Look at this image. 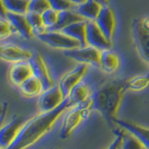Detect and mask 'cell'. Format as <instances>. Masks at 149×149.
Wrapping results in <instances>:
<instances>
[{
	"mask_svg": "<svg viewBox=\"0 0 149 149\" xmlns=\"http://www.w3.org/2000/svg\"><path fill=\"white\" fill-rule=\"evenodd\" d=\"M71 108L67 98L58 108L40 113L23 123L13 143L7 149H26L38 142L53 127L60 116Z\"/></svg>",
	"mask_w": 149,
	"mask_h": 149,
	"instance_id": "obj_1",
	"label": "cell"
},
{
	"mask_svg": "<svg viewBox=\"0 0 149 149\" xmlns=\"http://www.w3.org/2000/svg\"><path fill=\"white\" fill-rule=\"evenodd\" d=\"M126 91V80L116 79L102 84L92 93V108L99 112L113 130Z\"/></svg>",
	"mask_w": 149,
	"mask_h": 149,
	"instance_id": "obj_2",
	"label": "cell"
},
{
	"mask_svg": "<svg viewBox=\"0 0 149 149\" xmlns=\"http://www.w3.org/2000/svg\"><path fill=\"white\" fill-rule=\"evenodd\" d=\"M92 109L91 98L84 104L71 107L63 118L60 130V137L62 139H67L71 136L83 121L88 118Z\"/></svg>",
	"mask_w": 149,
	"mask_h": 149,
	"instance_id": "obj_3",
	"label": "cell"
},
{
	"mask_svg": "<svg viewBox=\"0 0 149 149\" xmlns=\"http://www.w3.org/2000/svg\"><path fill=\"white\" fill-rule=\"evenodd\" d=\"M36 37L51 48L62 49L63 51L82 47L77 40L70 37L62 31L47 30L43 34L37 36Z\"/></svg>",
	"mask_w": 149,
	"mask_h": 149,
	"instance_id": "obj_4",
	"label": "cell"
},
{
	"mask_svg": "<svg viewBox=\"0 0 149 149\" xmlns=\"http://www.w3.org/2000/svg\"><path fill=\"white\" fill-rule=\"evenodd\" d=\"M63 54L79 63H85L94 67H100L101 50L91 46L80 47V48L64 50Z\"/></svg>",
	"mask_w": 149,
	"mask_h": 149,
	"instance_id": "obj_5",
	"label": "cell"
},
{
	"mask_svg": "<svg viewBox=\"0 0 149 149\" xmlns=\"http://www.w3.org/2000/svg\"><path fill=\"white\" fill-rule=\"evenodd\" d=\"M28 62L31 65L33 76L42 83L44 91L54 86V80L43 56L39 53H33Z\"/></svg>",
	"mask_w": 149,
	"mask_h": 149,
	"instance_id": "obj_6",
	"label": "cell"
},
{
	"mask_svg": "<svg viewBox=\"0 0 149 149\" xmlns=\"http://www.w3.org/2000/svg\"><path fill=\"white\" fill-rule=\"evenodd\" d=\"M132 36L140 56L149 63V31L143 26L141 18L132 22Z\"/></svg>",
	"mask_w": 149,
	"mask_h": 149,
	"instance_id": "obj_7",
	"label": "cell"
},
{
	"mask_svg": "<svg viewBox=\"0 0 149 149\" xmlns=\"http://www.w3.org/2000/svg\"><path fill=\"white\" fill-rule=\"evenodd\" d=\"M88 71V65L85 63H79L77 66H76L71 71L66 73L64 76L61 78L59 82V87L62 91L64 98L66 99L69 95L70 91L72 88L77 86L78 83L83 81V78L85 77Z\"/></svg>",
	"mask_w": 149,
	"mask_h": 149,
	"instance_id": "obj_8",
	"label": "cell"
},
{
	"mask_svg": "<svg viewBox=\"0 0 149 149\" xmlns=\"http://www.w3.org/2000/svg\"><path fill=\"white\" fill-rule=\"evenodd\" d=\"M87 44L101 51L111 49L113 42L107 37L95 21H88L87 22Z\"/></svg>",
	"mask_w": 149,
	"mask_h": 149,
	"instance_id": "obj_9",
	"label": "cell"
},
{
	"mask_svg": "<svg viewBox=\"0 0 149 149\" xmlns=\"http://www.w3.org/2000/svg\"><path fill=\"white\" fill-rule=\"evenodd\" d=\"M64 100L65 98L59 85H54L41 93L37 104L41 113H45V112H49L58 108Z\"/></svg>",
	"mask_w": 149,
	"mask_h": 149,
	"instance_id": "obj_10",
	"label": "cell"
},
{
	"mask_svg": "<svg viewBox=\"0 0 149 149\" xmlns=\"http://www.w3.org/2000/svg\"><path fill=\"white\" fill-rule=\"evenodd\" d=\"M23 119L20 116H14L8 123L0 127V146L7 149L13 143L23 125Z\"/></svg>",
	"mask_w": 149,
	"mask_h": 149,
	"instance_id": "obj_11",
	"label": "cell"
},
{
	"mask_svg": "<svg viewBox=\"0 0 149 149\" xmlns=\"http://www.w3.org/2000/svg\"><path fill=\"white\" fill-rule=\"evenodd\" d=\"M33 52L14 44H0V60L9 63H18L28 61Z\"/></svg>",
	"mask_w": 149,
	"mask_h": 149,
	"instance_id": "obj_12",
	"label": "cell"
},
{
	"mask_svg": "<svg viewBox=\"0 0 149 149\" xmlns=\"http://www.w3.org/2000/svg\"><path fill=\"white\" fill-rule=\"evenodd\" d=\"M100 29L104 32V34L108 37L110 40L113 39L116 31V15L112 8L108 6H102L101 11L95 20Z\"/></svg>",
	"mask_w": 149,
	"mask_h": 149,
	"instance_id": "obj_13",
	"label": "cell"
},
{
	"mask_svg": "<svg viewBox=\"0 0 149 149\" xmlns=\"http://www.w3.org/2000/svg\"><path fill=\"white\" fill-rule=\"evenodd\" d=\"M6 18L11 24L13 31L20 35L22 38L28 40L35 36L25 15L7 12Z\"/></svg>",
	"mask_w": 149,
	"mask_h": 149,
	"instance_id": "obj_14",
	"label": "cell"
},
{
	"mask_svg": "<svg viewBox=\"0 0 149 149\" xmlns=\"http://www.w3.org/2000/svg\"><path fill=\"white\" fill-rule=\"evenodd\" d=\"M33 76L31 65L28 61L14 63L9 68L8 77L14 86L20 87L26 79Z\"/></svg>",
	"mask_w": 149,
	"mask_h": 149,
	"instance_id": "obj_15",
	"label": "cell"
},
{
	"mask_svg": "<svg viewBox=\"0 0 149 149\" xmlns=\"http://www.w3.org/2000/svg\"><path fill=\"white\" fill-rule=\"evenodd\" d=\"M115 124L118 125V127L124 129L125 130H127L128 132L134 135L143 143L144 148L149 149V128L133 123L132 121L118 118L116 119Z\"/></svg>",
	"mask_w": 149,
	"mask_h": 149,
	"instance_id": "obj_16",
	"label": "cell"
},
{
	"mask_svg": "<svg viewBox=\"0 0 149 149\" xmlns=\"http://www.w3.org/2000/svg\"><path fill=\"white\" fill-rule=\"evenodd\" d=\"M92 93L93 91H91V88L86 82L81 81L80 83H78L77 86H74L72 88V91H70L69 95L67 96L70 107L84 104L85 102L91 99Z\"/></svg>",
	"mask_w": 149,
	"mask_h": 149,
	"instance_id": "obj_17",
	"label": "cell"
},
{
	"mask_svg": "<svg viewBox=\"0 0 149 149\" xmlns=\"http://www.w3.org/2000/svg\"><path fill=\"white\" fill-rule=\"evenodd\" d=\"M120 66V58L115 51L106 49L101 51L100 69L106 74H113L118 71Z\"/></svg>",
	"mask_w": 149,
	"mask_h": 149,
	"instance_id": "obj_18",
	"label": "cell"
},
{
	"mask_svg": "<svg viewBox=\"0 0 149 149\" xmlns=\"http://www.w3.org/2000/svg\"><path fill=\"white\" fill-rule=\"evenodd\" d=\"M87 22L88 21H80L66 26L61 31L63 32L72 38L77 40L82 47L88 46L87 44Z\"/></svg>",
	"mask_w": 149,
	"mask_h": 149,
	"instance_id": "obj_19",
	"label": "cell"
},
{
	"mask_svg": "<svg viewBox=\"0 0 149 149\" xmlns=\"http://www.w3.org/2000/svg\"><path fill=\"white\" fill-rule=\"evenodd\" d=\"M102 5L98 3L94 0H87L80 5H77L76 8V11L87 21H95L101 9Z\"/></svg>",
	"mask_w": 149,
	"mask_h": 149,
	"instance_id": "obj_20",
	"label": "cell"
},
{
	"mask_svg": "<svg viewBox=\"0 0 149 149\" xmlns=\"http://www.w3.org/2000/svg\"><path fill=\"white\" fill-rule=\"evenodd\" d=\"M19 90H20V92L22 96L27 98H34L39 96L44 91V88L38 79L32 76L19 87Z\"/></svg>",
	"mask_w": 149,
	"mask_h": 149,
	"instance_id": "obj_21",
	"label": "cell"
},
{
	"mask_svg": "<svg viewBox=\"0 0 149 149\" xmlns=\"http://www.w3.org/2000/svg\"><path fill=\"white\" fill-rule=\"evenodd\" d=\"M80 21H87L85 20L80 14L76 11V9H69V10H63L59 12V18L56 25L53 27L55 31H61L66 26L72 24V23L80 22Z\"/></svg>",
	"mask_w": 149,
	"mask_h": 149,
	"instance_id": "obj_22",
	"label": "cell"
},
{
	"mask_svg": "<svg viewBox=\"0 0 149 149\" xmlns=\"http://www.w3.org/2000/svg\"><path fill=\"white\" fill-rule=\"evenodd\" d=\"M116 130L121 135V149H146L143 143L132 133L120 127L116 129Z\"/></svg>",
	"mask_w": 149,
	"mask_h": 149,
	"instance_id": "obj_23",
	"label": "cell"
},
{
	"mask_svg": "<svg viewBox=\"0 0 149 149\" xmlns=\"http://www.w3.org/2000/svg\"><path fill=\"white\" fill-rule=\"evenodd\" d=\"M7 12L22 14L25 15L28 12L29 0H2Z\"/></svg>",
	"mask_w": 149,
	"mask_h": 149,
	"instance_id": "obj_24",
	"label": "cell"
},
{
	"mask_svg": "<svg viewBox=\"0 0 149 149\" xmlns=\"http://www.w3.org/2000/svg\"><path fill=\"white\" fill-rule=\"evenodd\" d=\"M149 86V71L144 76H136L126 80V88L132 91H141Z\"/></svg>",
	"mask_w": 149,
	"mask_h": 149,
	"instance_id": "obj_25",
	"label": "cell"
},
{
	"mask_svg": "<svg viewBox=\"0 0 149 149\" xmlns=\"http://www.w3.org/2000/svg\"><path fill=\"white\" fill-rule=\"evenodd\" d=\"M25 16L27 18L28 22H29L35 36L43 34L44 32L48 30L43 22V19H42L41 14L35 13V12H27L25 14Z\"/></svg>",
	"mask_w": 149,
	"mask_h": 149,
	"instance_id": "obj_26",
	"label": "cell"
},
{
	"mask_svg": "<svg viewBox=\"0 0 149 149\" xmlns=\"http://www.w3.org/2000/svg\"><path fill=\"white\" fill-rule=\"evenodd\" d=\"M41 16H42V19H43V22L46 28L48 30H51V29H53V27L56 25V23L58 22L59 11L50 8L42 13Z\"/></svg>",
	"mask_w": 149,
	"mask_h": 149,
	"instance_id": "obj_27",
	"label": "cell"
},
{
	"mask_svg": "<svg viewBox=\"0 0 149 149\" xmlns=\"http://www.w3.org/2000/svg\"><path fill=\"white\" fill-rule=\"evenodd\" d=\"M49 8H50L49 0H29L28 12L42 14Z\"/></svg>",
	"mask_w": 149,
	"mask_h": 149,
	"instance_id": "obj_28",
	"label": "cell"
},
{
	"mask_svg": "<svg viewBox=\"0 0 149 149\" xmlns=\"http://www.w3.org/2000/svg\"><path fill=\"white\" fill-rule=\"evenodd\" d=\"M50 8L57 11L69 10V9H76L77 5L72 3L69 0H49Z\"/></svg>",
	"mask_w": 149,
	"mask_h": 149,
	"instance_id": "obj_29",
	"label": "cell"
},
{
	"mask_svg": "<svg viewBox=\"0 0 149 149\" xmlns=\"http://www.w3.org/2000/svg\"><path fill=\"white\" fill-rule=\"evenodd\" d=\"M11 24L7 18H0V40L7 39L13 33Z\"/></svg>",
	"mask_w": 149,
	"mask_h": 149,
	"instance_id": "obj_30",
	"label": "cell"
},
{
	"mask_svg": "<svg viewBox=\"0 0 149 149\" xmlns=\"http://www.w3.org/2000/svg\"><path fill=\"white\" fill-rule=\"evenodd\" d=\"M113 130L116 134V139L108 146V148H106V149H119V147L121 146V135L119 134L118 130H116V129H114Z\"/></svg>",
	"mask_w": 149,
	"mask_h": 149,
	"instance_id": "obj_31",
	"label": "cell"
},
{
	"mask_svg": "<svg viewBox=\"0 0 149 149\" xmlns=\"http://www.w3.org/2000/svg\"><path fill=\"white\" fill-rule=\"evenodd\" d=\"M8 109V102H0V118H4Z\"/></svg>",
	"mask_w": 149,
	"mask_h": 149,
	"instance_id": "obj_32",
	"label": "cell"
},
{
	"mask_svg": "<svg viewBox=\"0 0 149 149\" xmlns=\"http://www.w3.org/2000/svg\"><path fill=\"white\" fill-rule=\"evenodd\" d=\"M7 15V10L5 8L2 0H0V18H6Z\"/></svg>",
	"mask_w": 149,
	"mask_h": 149,
	"instance_id": "obj_33",
	"label": "cell"
},
{
	"mask_svg": "<svg viewBox=\"0 0 149 149\" xmlns=\"http://www.w3.org/2000/svg\"><path fill=\"white\" fill-rule=\"evenodd\" d=\"M142 20V23L143 26L146 28V30L149 31V17H144V18H141Z\"/></svg>",
	"mask_w": 149,
	"mask_h": 149,
	"instance_id": "obj_34",
	"label": "cell"
},
{
	"mask_svg": "<svg viewBox=\"0 0 149 149\" xmlns=\"http://www.w3.org/2000/svg\"><path fill=\"white\" fill-rule=\"evenodd\" d=\"M94 1L100 3L102 6H108L109 5V0H94Z\"/></svg>",
	"mask_w": 149,
	"mask_h": 149,
	"instance_id": "obj_35",
	"label": "cell"
},
{
	"mask_svg": "<svg viewBox=\"0 0 149 149\" xmlns=\"http://www.w3.org/2000/svg\"><path fill=\"white\" fill-rule=\"evenodd\" d=\"M69 1H71L72 3L76 4V5H80L84 2H86L87 0H69Z\"/></svg>",
	"mask_w": 149,
	"mask_h": 149,
	"instance_id": "obj_36",
	"label": "cell"
},
{
	"mask_svg": "<svg viewBox=\"0 0 149 149\" xmlns=\"http://www.w3.org/2000/svg\"><path fill=\"white\" fill-rule=\"evenodd\" d=\"M4 118H5V116H4V118H0V127H1V126L3 125V121H4Z\"/></svg>",
	"mask_w": 149,
	"mask_h": 149,
	"instance_id": "obj_37",
	"label": "cell"
},
{
	"mask_svg": "<svg viewBox=\"0 0 149 149\" xmlns=\"http://www.w3.org/2000/svg\"><path fill=\"white\" fill-rule=\"evenodd\" d=\"M0 149H4V148H2V147H1V146H0Z\"/></svg>",
	"mask_w": 149,
	"mask_h": 149,
	"instance_id": "obj_38",
	"label": "cell"
},
{
	"mask_svg": "<svg viewBox=\"0 0 149 149\" xmlns=\"http://www.w3.org/2000/svg\"><path fill=\"white\" fill-rule=\"evenodd\" d=\"M119 149H121V148H120V147H119Z\"/></svg>",
	"mask_w": 149,
	"mask_h": 149,
	"instance_id": "obj_39",
	"label": "cell"
}]
</instances>
